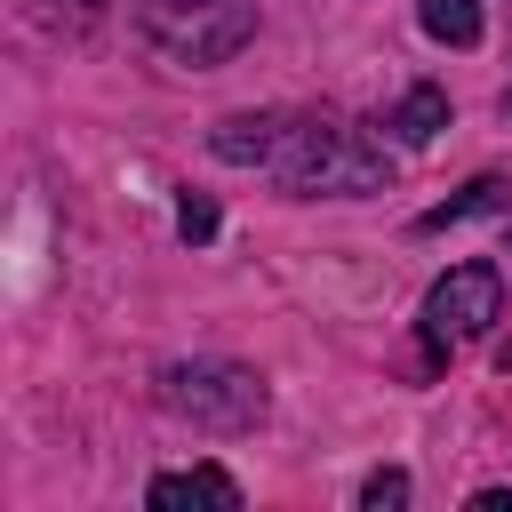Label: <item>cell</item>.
I'll list each match as a JSON object with an SVG mask.
<instances>
[{
    "instance_id": "obj_1",
    "label": "cell",
    "mask_w": 512,
    "mask_h": 512,
    "mask_svg": "<svg viewBox=\"0 0 512 512\" xmlns=\"http://www.w3.org/2000/svg\"><path fill=\"white\" fill-rule=\"evenodd\" d=\"M264 168L288 192H304V200H352V192H376L384 184V144H368L336 112H288Z\"/></svg>"
},
{
    "instance_id": "obj_2",
    "label": "cell",
    "mask_w": 512,
    "mask_h": 512,
    "mask_svg": "<svg viewBox=\"0 0 512 512\" xmlns=\"http://www.w3.org/2000/svg\"><path fill=\"white\" fill-rule=\"evenodd\" d=\"M136 24L168 64H192V72H208V64H224V56H240L256 40L248 0H144Z\"/></svg>"
},
{
    "instance_id": "obj_3",
    "label": "cell",
    "mask_w": 512,
    "mask_h": 512,
    "mask_svg": "<svg viewBox=\"0 0 512 512\" xmlns=\"http://www.w3.org/2000/svg\"><path fill=\"white\" fill-rule=\"evenodd\" d=\"M160 400L200 432H256L264 424V376L240 360H176L160 376Z\"/></svg>"
},
{
    "instance_id": "obj_4",
    "label": "cell",
    "mask_w": 512,
    "mask_h": 512,
    "mask_svg": "<svg viewBox=\"0 0 512 512\" xmlns=\"http://www.w3.org/2000/svg\"><path fill=\"white\" fill-rule=\"evenodd\" d=\"M504 320V280H496V264H456L448 280H432V296H424V336L432 344H472V336H488Z\"/></svg>"
},
{
    "instance_id": "obj_5",
    "label": "cell",
    "mask_w": 512,
    "mask_h": 512,
    "mask_svg": "<svg viewBox=\"0 0 512 512\" xmlns=\"http://www.w3.org/2000/svg\"><path fill=\"white\" fill-rule=\"evenodd\" d=\"M152 512H240V480L216 472V464H192V472H160L144 488Z\"/></svg>"
},
{
    "instance_id": "obj_6",
    "label": "cell",
    "mask_w": 512,
    "mask_h": 512,
    "mask_svg": "<svg viewBox=\"0 0 512 512\" xmlns=\"http://www.w3.org/2000/svg\"><path fill=\"white\" fill-rule=\"evenodd\" d=\"M280 120H288V112H232V120H216L208 152H216V160H232V168H264V160H272V144H280Z\"/></svg>"
},
{
    "instance_id": "obj_7",
    "label": "cell",
    "mask_w": 512,
    "mask_h": 512,
    "mask_svg": "<svg viewBox=\"0 0 512 512\" xmlns=\"http://www.w3.org/2000/svg\"><path fill=\"white\" fill-rule=\"evenodd\" d=\"M512 208V176H472L456 200L424 208V232H448V224H472V216H504Z\"/></svg>"
},
{
    "instance_id": "obj_8",
    "label": "cell",
    "mask_w": 512,
    "mask_h": 512,
    "mask_svg": "<svg viewBox=\"0 0 512 512\" xmlns=\"http://www.w3.org/2000/svg\"><path fill=\"white\" fill-rule=\"evenodd\" d=\"M384 128H392L400 144H432V136L448 128V96H440V88H408V96L384 112Z\"/></svg>"
},
{
    "instance_id": "obj_9",
    "label": "cell",
    "mask_w": 512,
    "mask_h": 512,
    "mask_svg": "<svg viewBox=\"0 0 512 512\" xmlns=\"http://www.w3.org/2000/svg\"><path fill=\"white\" fill-rule=\"evenodd\" d=\"M416 16H424V32L448 40V48H472V40H480V0H416Z\"/></svg>"
},
{
    "instance_id": "obj_10",
    "label": "cell",
    "mask_w": 512,
    "mask_h": 512,
    "mask_svg": "<svg viewBox=\"0 0 512 512\" xmlns=\"http://www.w3.org/2000/svg\"><path fill=\"white\" fill-rule=\"evenodd\" d=\"M408 504V472H368L360 480V512H400Z\"/></svg>"
},
{
    "instance_id": "obj_11",
    "label": "cell",
    "mask_w": 512,
    "mask_h": 512,
    "mask_svg": "<svg viewBox=\"0 0 512 512\" xmlns=\"http://www.w3.org/2000/svg\"><path fill=\"white\" fill-rule=\"evenodd\" d=\"M176 232L200 248V240H216V200L208 192H184V208H176Z\"/></svg>"
},
{
    "instance_id": "obj_12",
    "label": "cell",
    "mask_w": 512,
    "mask_h": 512,
    "mask_svg": "<svg viewBox=\"0 0 512 512\" xmlns=\"http://www.w3.org/2000/svg\"><path fill=\"white\" fill-rule=\"evenodd\" d=\"M472 512H512V488H480V496H472Z\"/></svg>"
},
{
    "instance_id": "obj_13",
    "label": "cell",
    "mask_w": 512,
    "mask_h": 512,
    "mask_svg": "<svg viewBox=\"0 0 512 512\" xmlns=\"http://www.w3.org/2000/svg\"><path fill=\"white\" fill-rule=\"evenodd\" d=\"M80 8H104V0H80Z\"/></svg>"
}]
</instances>
